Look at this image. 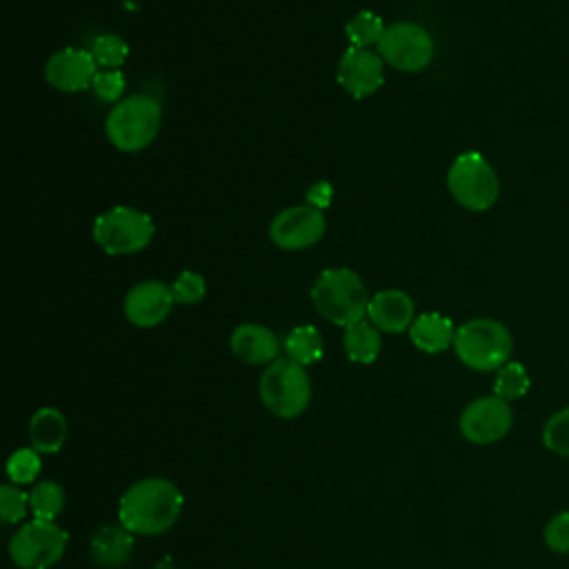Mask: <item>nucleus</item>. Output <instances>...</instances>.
<instances>
[{"label": "nucleus", "instance_id": "23", "mask_svg": "<svg viewBox=\"0 0 569 569\" xmlns=\"http://www.w3.org/2000/svg\"><path fill=\"white\" fill-rule=\"evenodd\" d=\"M385 22L380 16H376L373 11H358L345 27V33L351 42V47H362V49H369V47H378L382 33H385Z\"/></svg>", "mask_w": 569, "mask_h": 569}, {"label": "nucleus", "instance_id": "19", "mask_svg": "<svg viewBox=\"0 0 569 569\" xmlns=\"http://www.w3.org/2000/svg\"><path fill=\"white\" fill-rule=\"evenodd\" d=\"M409 338L416 349L425 353H440L453 347L456 327L447 316L438 311H429L413 320V325L409 327Z\"/></svg>", "mask_w": 569, "mask_h": 569}, {"label": "nucleus", "instance_id": "17", "mask_svg": "<svg viewBox=\"0 0 569 569\" xmlns=\"http://www.w3.org/2000/svg\"><path fill=\"white\" fill-rule=\"evenodd\" d=\"M133 536L129 529L122 525H104L91 536V558L96 565L104 569H116L122 567L133 551Z\"/></svg>", "mask_w": 569, "mask_h": 569}, {"label": "nucleus", "instance_id": "3", "mask_svg": "<svg viewBox=\"0 0 569 569\" xmlns=\"http://www.w3.org/2000/svg\"><path fill=\"white\" fill-rule=\"evenodd\" d=\"M453 351L473 371H498L513 351L511 331L493 318H473L456 329Z\"/></svg>", "mask_w": 569, "mask_h": 569}, {"label": "nucleus", "instance_id": "25", "mask_svg": "<svg viewBox=\"0 0 569 569\" xmlns=\"http://www.w3.org/2000/svg\"><path fill=\"white\" fill-rule=\"evenodd\" d=\"M40 469H42L40 451H36L33 447L16 449L7 458V478L13 485H31L38 478Z\"/></svg>", "mask_w": 569, "mask_h": 569}, {"label": "nucleus", "instance_id": "5", "mask_svg": "<svg viewBox=\"0 0 569 569\" xmlns=\"http://www.w3.org/2000/svg\"><path fill=\"white\" fill-rule=\"evenodd\" d=\"M258 393L269 413L289 420L309 407L311 378L302 365L289 358H278L262 371Z\"/></svg>", "mask_w": 569, "mask_h": 569}, {"label": "nucleus", "instance_id": "21", "mask_svg": "<svg viewBox=\"0 0 569 569\" xmlns=\"http://www.w3.org/2000/svg\"><path fill=\"white\" fill-rule=\"evenodd\" d=\"M284 353L289 360L307 367L322 358V336L313 325H298L284 336Z\"/></svg>", "mask_w": 569, "mask_h": 569}, {"label": "nucleus", "instance_id": "15", "mask_svg": "<svg viewBox=\"0 0 569 569\" xmlns=\"http://www.w3.org/2000/svg\"><path fill=\"white\" fill-rule=\"evenodd\" d=\"M367 320L387 333H402L413 325V300L402 289L376 291L367 307Z\"/></svg>", "mask_w": 569, "mask_h": 569}, {"label": "nucleus", "instance_id": "24", "mask_svg": "<svg viewBox=\"0 0 569 569\" xmlns=\"http://www.w3.org/2000/svg\"><path fill=\"white\" fill-rule=\"evenodd\" d=\"M529 391V373L520 362H507L498 369L493 380V393L507 402L520 400Z\"/></svg>", "mask_w": 569, "mask_h": 569}, {"label": "nucleus", "instance_id": "26", "mask_svg": "<svg viewBox=\"0 0 569 569\" xmlns=\"http://www.w3.org/2000/svg\"><path fill=\"white\" fill-rule=\"evenodd\" d=\"M93 60L98 67L102 69H120L122 62L127 60V53H129V47L127 42L116 36V33H102L98 36L91 47H89Z\"/></svg>", "mask_w": 569, "mask_h": 569}, {"label": "nucleus", "instance_id": "6", "mask_svg": "<svg viewBox=\"0 0 569 569\" xmlns=\"http://www.w3.org/2000/svg\"><path fill=\"white\" fill-rule=\"evenodd\" d=\"M156 233L149 213L133 207H111L93 222V240L109 256H129L142 251Z\"/></svg>", "mask_w": 569, "mask_h": 569}, {"label": "nucleus", "instance_id": "28", "mask_svg": "<svg viewBox=\"0 0 569 569\" xmlns=\"http://www.w3.org/2000/svg\"><path fill=\"white\" fill-rule=\"evenodd\" d=\"M29 509H31L29 493H24L18 485L4 482L0 487V520L4 525H16L24 520Z\"/></svg>", "mask_w": 569, "mask_h": 569}, {"label": "nucleus", "instance_id": "1", "mask_svg": "<svg viewBox=\"0 0 569 569\" xmlns=\"http://www.w3.org/2000/svg\"><path fill=\"white\" fill-rule=\"evenodd\" d=\"M182 491L167 478H142L124 489L118 502V520L136 536L169 531L182 513Z\"/></svg>", "mask_w": 569, "mask_h": 569}, {"label": "nucleus", "instance_id": "4", "mask_svg": "<svg viewBox=\"0 0 569 569\" xmlns=\"http://www.w3.org/2000/svg\"><path fill=\"white\" fill-rule=\"evenodd\" d=\"M162 124V109L151 96H129L116 102V107L107 116V138L109 142L124 151L136 153L147 149Z\"/></svg>", "mask_w": 569, "mask_h": 569}, {"label": "nucleus", "instance_id": "13", "mask_svg": "<svg viewBox=\"0 0 569 569\" xmlns=\"http://www.w3.org/2000/svg\"><path fill=\"white\" fill-rule=\"evenodd\" d=\"M173 302L176 298L169 284L160 280H144L127 291L122 309L131 325L140 329H151L171 313Z\"/></svg>", "mask_w": 569, "mask_h": 569}, {"label": "nucleus", "instance_id": "27", "mask_svg": "<svg viewBox=\"0 0 569 569\" xmlns=\"http://www.w3.org/2000/svg\"><path fill=\"white\" fill-rule=\"evenodd\" d=\"M542 445L551 453L569 458V405L547 418L542 427Z\"/></svg>", "mask_w": 569, "mask_h": 569}, {"label": "nucleus", "instance_id": "22", "mask_svg": "<svg viewBox=\"0 0 569 569\" xmlns=\"http://www.w3.org/2000/svg\"><path fill=\"white\" fill-rule=\"evenodd\" d=\"M29 500L33 518L56 520L64 509V489L56 480H40L33 485Z\"/></svg>", "mask_w": 569, "mask_h": 569}, {"label": "nucleus", "instance_id": "2", "mask_svg": "<svg viewBox=\"0 0 569 569\" xmlns=\"http://www.w3.org/2000/svg\"><path fill=\"white\" fill-rule=\"evenodd\" d=\"M369 291L360 276L347 267L325 269L311 289V302L316 311L340 327H349L367 318Z\"/></svg>", "mask_w": 569, "mask_h": 569}, {"label": "nucleus", "instance_id": "9", "mask_svg": "<svg viewBox=\"0 0 569 569\" xmlns=\"http://www.w3.org/2000/svg\"><path fill=\"white\" fill-rule=\"evenodd\" d=\"M380 58L398 71H420L433 58V40L416 22H393L378 42Z\"/></svg>", "mask_w": 569, "mask_h": 569}, {"label": "nucleus", "instance_id": "20", "mask_svg": "<svg viewBox=\"0 0 569 569\" xmlns=\"http://www.w3.org/2000/svg\"><path fill=\"white\" fill-rule=\"evenodd\" d=\"M342 347L351 362L371 365L378 358L380 347H382L380 329H376L369 320H358V322L345 327Z\"/></svg>", "mask_w": 569, "mask_h": 569}, {"label": "nucleus", "instance_id": "7", "mask_svg": "<svg viewBox=\"0 0 569 569\" xmlns=\"http://www.w3.org/2000/svg\"><path fill=\"white\" fill-rule=\"evenodd\" d=\"M447 187L453 200L469 211L491 209L500 191L493 167L478 151H465L451 162L447 171Z\"/></svg>", "mask_w": 569, "mask_h": 569}, {"label": "nucleus", "instance_id": "31", "mask_svg": "<svg viewBox=\"0 0 569 569\" xmlns=\"http://www.w3.org/2000/svg\"><path fill=\"white\" fill-rule=\"evenodd\" d=\"M93 93L104 102H120V96L124 91V76L120 69H100L91 84Z\"/></svg>", "mask_w": 569, "mask_h": 569}, {"label": "nucleus", "instance_id": "11", "mask_svg": "<svg viewBox=\"0 0 569 569\" xmlns=\"http://www.w3.org/2000/svg\"><path fill=\"white\" fill-rule=\"evenodd\" d=\"M325 216L311 204H293L282 209L269 224V238L284 251L313 247L325 236Z\"/></svg>", "mask_w": 569, "mask_h": 569}, {"label": "nucleus", "instance_id": "14", "mask_svg": "<svg viewBox=\"0 0 569 569\" xmlns=\"http://www.w3.org/2000/svg\"><path fill=\"white\" fill-rule=\"evenodd\" d=\"M98 64L89 49L64 47L56 51L44 64L47 82L58 91H82L93 84Z\"/></svg>", "mask_w": 569, "mask_h": 569}, {"label": "nucleus", "instance_id": "10", "mask_svg": "<svg viewBox=\"0 0 569 569\" xmlns=\"http://www.w3.org/2000/svg\"><path fill=\"white\" fill-rule=\"evenodd\" d=\"M511 425L513 411L509 402L496 393L471 400L458 418V429L471 445H493L509 433Z\"/></svg>", "mask_w": 569, "mask_h": 569}, {"label": "nucleus", "instance_id": "30", "mask_svg": "<svg viewBox=\"0 0 569 569\" xmlns=\"http://www.w3.org/2000/svg\"><path fill=\"white\" fill-rule=\"evenodd\" d=\"M542 538L553 553H569V511L553 513L545 525Z\"/></svg>", "mask_w": 569, "mask_h": 569}, {"label": "nucleus", "instance_id": "29", "mask_svg": "<svg viewBox=\"0 0 569 569\" xmlns=\"http://www.w3.org/2000/svg\"><path fill=\"white\" fill-rule=\"evenodd\" d=\"M171 293H173L176 302H180V305H196V302H200L204 298L207 282H204V278L198 271L184 269L173 280Z\"/></svg>", "mask_w": 569, "mask_h": 569}, {"label": "nucleus", "instance_id": "8", "mask_svg": "<svg viewBox=\"0 0 569 569\" xmlns=\"http://www.w3.org/2000/svg\"><path fill=\"white\" fill-rule=\"evenodd\" d=\"M69 536L53 520L24 522L9 540V558L18 569H51L67 549Z\"/></svg>", "mask_w": 569, "mask_h": 569}, {"label": "nucleus", "instance_id": "12", "mask_svg": "<svg viewBox=\"0 0 569 569\" xmlns=\"http://www.w3.org/2000/svg\"><path fill=\"white\" fill-rule=\"evenodd\" d=\"M338 82L349 96L362 100L382 87L385 60L373 49L349 47L338 62Z\"/></svg>", "mask_w": 569, "mask_h": 569}, {"label": "nucleus", "instance_id": "16", "mask_svg": "<svg viewBox=\"0 0 569 569\" xmlns=\"http://www.w3.org/2000/svg\"><path fill=\"white\" fill-rule=\"evenodd\" d=\"M231 353L244 365H271L278 360L280 340L278 336L258 322L238 325L229 338Z\"/></svg>", "mask_w": 569, "mask_h": 569}, {"label": "nucleus", "instance_id": "18", "mask_svg": "<svg viewBox=\"0 0 569 569\" xmlns=\"http://www.w3.org/2000/svg\"><path fill=\"white\" fill-rule=\"evenodd\" d=\"M69 436L67 418L56 407H40L29 420L31 447L40 453H56L64 447Z\"/></svg>", "mask_w": 569, "mask_h": 569}, {"label": "nucleus", "instance_id": "32", "mask_svg": "<svg viewBox=\"0 0 569 569\" xmlns=\"http://www.w3.org/2000/svg\"><path fill=\"white\" fill-rule=\"evenodd\" d=\"M307 204H311V207H316V209H325V207H329V202H331V198H333V189H331V184L329 182H325V180H320V182H316V184H311V189L307 191Z\"/></svg>", "mask_w": 569, "mask_h": 569}]
</instances>
